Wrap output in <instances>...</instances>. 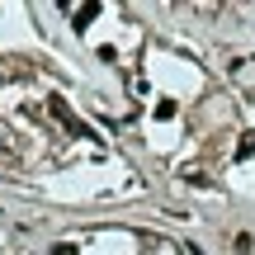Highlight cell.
<instances>
[{
    "instance_id": "6da1fadb",
    "label": "cell",
    "mask_w": 255,
    "mask_h": 255,
    "mask_svg": "<svg viewBox=\"0 0 255 255\" xmlns=\"http://www.w3.org/2000/svg\"><path fill=\"white\" fill-rule=\"evenodd\" d=\"M47 114H52V119L62 123L71 137H90V123H81V119H76V114H71V104H66L62 95H47Z\"/></svg>"
},
{
    "instance_id": "7a4b0ae2",
    "label": "cell",
    "mask_w": 255,
    "mask_h": 255,
    "mask_svg": "<svg viewBox=\"0 0 255 255\" xmlns=\"http://www.w3.org/2000/svg\"><path fill=\"white\" fill-rule=\"evenodd\" d=\"M95 14H100V5L90 0V5H81V9H76V19H71V24H76V28H90V19H95Z\"/></svg>"
},
{
    "instance_id": "3957f363",
    "label": "cell",
    "mask_w": 255,
    "mask_h": 255,
    "mask_svg": "<svg viewBox=\"0 0 255 255\" xmlns=\"http://www.w3.org/2000/svg\"><path fill=\"white\" fill-rule=\"evenodd\" d=\"M232 251H237V255H251L255 251V237H251V232H237V237H232Z\"/></svg>"
},
{
    "instance_id": "277c9868",
    "label": "cell",
    "mask_w": 255,
    "mask_h": 255,
    "mask_svg": "<svg viewBox=\"0 0 255 255\" xmlns=\"http://www.w3.org/2000/svg\"><path fill=\"white\" fill-rule=\"evenodd\" d=\"M251 156H255V132H246L237 142V161H251Z\"/></svg>"
},
{
    "instance_id": "5b68a950",
    "label": "cell",
    "mask_w": 255,
    "mask_h": 255,
    "mask_svg": "<svg viewBox=\"0 0 255 255\" xmlns=\"http://www.w3.org/2000/svg\"><path fill=\"white\" fill-rule=\"evenodd\" d=\"M156 119H175V100H161V104H156Z\"/></svg>"
},
{
    "instance_id": "8992f818",
    "label": "cell",
    "mask_w": 255,
    "mask_h": 255,
    "mask_svg": "<svg viewBox=\"0 0 255 255\" xmlns=\"http://www.w3.org/2000/svg\"><path fill=\"white\" fill-rule=\"evenodd\" d=\"M52 255H76V246H66V241H62V246H52Z\"/></svg>"
}]
</instances>
